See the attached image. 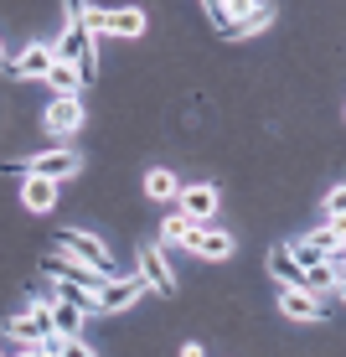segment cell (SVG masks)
Returning <instances> with one entry per match:
<instances>
[{
	"mask_svg": "<svg viewBox=\"0 0 346 357\" xmlns=\"http://www.w3.org/2000/svg\"><path fill=\"white\" fill-rule=\"evenodd\" d=\"M140 280H145V290H155V295H176V275H171V264H166V254L160 249H140Z\"/></svg>",
	"mask_w": 346,
	"mask_h": 357,
	"instance_id": "9c48e42d",
	"label": "cell"
},
{
	"mask_svg": "<svg viewBox=\"0 0 346 357\" xmlns=\"http://www.w3.org/2000/svg\"><path fill=\"white\" fill-rule=\"evenodd\" d=\"M6 63H10V57H6V47H0V68H6Z\"/></svg>",
	"mask_w": 346,
	"mask_h": 357,
	"instance_id": "484cf974",
	"label": "cell"
},
{
	"mask_svg": "<svg viewBox=\"0 0 346 357\" xmlns=\"http://www.w3.org/2000/svg\"><path fill=\"white\" fill-rule=\"evenodd\" d=\"M78 151H42L36 161H16L10 171H21V176H42V181H52V187H63L68 176H78Z\"/></svg>",
	"mask_w": 346,
	"mask_h": 357,
	"instance_id": "7a4b0ae2",
	"label": "cell"
},
{
	"mask_svg": "<svg viewBox=\"0 0 346 357\" xmlns=\"http://www.w3.org/2000/svg\"><path fill=\"white\" fill-rule=\"evenodd\" d=\"M176 197H181V218H187V223H196V228H202L207 218L217 213V187H212V181H196V187H181Z\"/></svg>",
	"mask_w": 346,
	"mask_h": 357,
	"instance_id": "52a82bcc",
	"label": "cell"
},
{
	"mask_svg": "<svg viewBox=\"0 0 346 357\" xmlns=\"http://www.w3.org/2000/svg\"><path fill=\"white\" fill-rule=\"evenodd\" d=\"M0 357H6V352H0Z\"/></svg>",
	"mask_w": 346,
	"mask_h": 357,
	"instance_id": "4316f807",
	"label": "cell"
},
{
	"mask_svg": "<svg viewBox=\"0 0 346 357\" xmlns=\"http://www.w3.org/2000/svg\"><path fill=\"white\" fill-rule=\"evenodd\" d=\"M6 331L21 342V347H52V342H57V331H52V316H47V305H42V301H36L31 311L10 316V321H6Z\"/></svg>",
	"mask_w": 346,
	"mask_h": 357,
	"instance_id": "3957f363",
	"label": "cell"
},
{
	"mask_svg": "<svg viewBox=\"0 0 346 357\" xmlns=\"http://www.w3.org/2000/svg\"><path fill=\"white\" fill-rule=\"evenodd\" d=\"M269 275H274L279 285H294V290H305V269L294 264L290 243H274V249H269Z\"/></svg>",
	"mask_w": 346,
	"mask_h": 357,
	"instance_id": "5bb4252c",
	"label": "cell"
},
{
	"mask_svg": "<svg viewBox=\"0 0 346 357\" xmlns=\"http://www.w3.org/2000/svg\"><path fill=\"white\" fill-rule=\"evenodd\" d=\"M191 233H196V223H187L181 213H171L166 223H160V243H171V249H187Z\"/></svg>",
	"mask_w": 346,
	"mask_h": 357,
	"instance_id": "e0dca14e",
	"label": "cell"
},
{
	"mask_svg": "<svg viewBox=\"0 0 346 357\" xmlns=\"http://www.w3.org/2000/svg\"><path fill=\"white\" fill-rule=\"evenodd\" d=\"M145 295V280H104V285L93 290V316H114V311H129L134 301Z\"/></svg>",
	"mask_w": 346,
	"mask_h": 357,
	"instance_id": "277c9868",
	"label": "cell"
},
{
	"mask_svg": "<svg viewBox=\"0 0 346 357\" xmlns=\"http://www.w3.org/2000/svg\"><path fill=\"white\" fill-rule=\"evenodd\" d=\"M207 16H212V26H217L222 36L233 31V6H228V0H207Z\"/></svg>",
	"mask_w": 346,
	"mask_h": 357,
	"instance_id": "44dd1931",
	"label": "cell"
},
{
	"mask_svg": "<svg viewBox=\"0 0 346 357\" xmlns=\"http://www.w3.org/2000/svg\"><path fill=\"white\" fill-rule=\"evenodd\" d=\"M181 357H207V352H202V342H187V347H181Z\"/></svg>",
	"mask_w": 346,
	"mask_h": 357,
	"instance_id": "d4e9b609",
	"label": "cell"
},
{
	"mask_svg": "<svg viewBox=\"0 0 346 357\" xmlns=\"http://www.w3.org/2000/svg\"><path fill=\"white\" fill-rule=\"evenodd\" d=\"M52 63H57L52 47H47V42H31L26 52L10 57V63L0 68V73H6V78H47V73H52Z\"/></svg>",
	"mask_w": 346,
	"mask_h": 357,
	"instance_id": "8992f818",
	"label": "cell"
},
{
	"mask_svg": "<svg viewBox=\"0 0 346 357\" xmlns=\"http://www.w3.org/2000/svg\"><path fill=\"white\" fill-rule=\"evenodd\" d=\"M305 243H310V249L320 254V259H336V254H341V228H336V223H326L320 233H310Z\"/></svg>",
	"mask_w": 346,
	"mask_h": 357,
	"instance_id": "ffe728a7",
	"label": "cell"
},
{
	"mask_svg": "<svg viewBox=\"0 0 346 357\" xmlns=\"http://www.w3.org/2000/svg\"><path fill=\"white\" fill-rule=\"evenodd\" d=\"M279 311L290 316V321H326V305H320V295L294 290V285H279Z\"/></svg>",
	"mask_w": 346,
	"mask_h": 357,
	"instance_id": "ba28073f",
	"label": "cell"
},
{
	"mask_svg": "<svg viewBox=\"0 0 346 357\" xmlns=\"http://www.w3.org/2000/svg\"><path fill=\"white\" fill-rule=\"evenodd\" d=\"M341 192H346V187H331V192H326V223H336V228H341V213H346V197H341Z\"/></svg>",
	"mask_w": 346,
	"mask_h": 357,
	"instance_id": "7402d4cb",
	"label": "cell"
},
{
	"mask_svg": "<svg viewBox=\"0 0 346 357\" xmlns=\"http://www.w3.org/2000/svg\"><path fill=\"white\" fill-rule=\"evenodd\" d=\"M47 83L57 89V98H78V89H83L78 68H68V63H52V73H47Z\"/></svg>",
	"mask_w": 346,
	"mask_h": 357,
	"instance_id": "d6986e66",
	"label": "cell"
},
{
	"mask_svg": "<svg viewBox=\"0 0 346 357\" xmlns=\"http://www.w3.org/2000/svg\"><path fill=\"white\" fill-rule=\"evenodd\" d=\"M145 31V10L125 6V10H109V36H140Z\"/></svg>",
	"mask_w": 346,
	"mask_h": 357,
	"instance_id": "2e32d148",
	"label": "cell"
},
{
	"mask_svg": "<svg viewBox=\"0 0 346 357\" xmlns=\"http://www.w3.org/2000/svg\"><path fill=\"white\" fill-rule=\"evenodd\" d=\"M181 192V181L171 176L166 166H155V171H145V197H155V202H166V197H176Z\"/></svg>",
	"mask_w": 346,
	"mask_h": 357,
	"instance_id": "ac0fdd59",
	"label": "cell"
},
{
	"mask_svg": "<svg viewBox=\"0 0 346 357\" xmlns=\"http://www.w3.org/2000/svg\"><path fill=\"white\" fill-rule=\"evenodd\" d=\"M187 249L196 254V259H233V233H222V228H196Z\"/></svg>",
	"mask_w": 346,
	"mask_h": 357,
	"instance_id": "7c38bea8",
	"label": "cell"
},
{
	"mask_svg": "<svg viewBox=\"0 0 346 357\" xmlns=\"http://www.w3.org/2000/svg\"><path fill=\"white\" fill-rule=\"evenodd\" d=\"M16 357H57V342H52V347H21Z\"/></svg>",
	"mask_w": 346,
	"mask_h": 357,
	"instance_id": "cb8c5ba5",
	"label": "cell"
},
{
	"mask_svg": "<svg viewBox=\"0 0 346 357\" xmlns=\"http://www.w3.org/2000/svg\"><path fill=\"white\" fill-rule=\"evenodd\" d=\"M42 275H52L57 280V285H78V290H98V285H104V275H93V269H83L78 259H68V254L63 249H57V254H47V259H42Z\"/></svg>",
	"mask_w": 346,
	"mask_h": 357,
	"instance_id": "5b68a950",
	"label": "cell"
},
{
	"mask_svg": "<svg viewBox=\"0 0 346 357\" xmlns=\"http://www.w3.org/2000/svg\"><path fill=\"white\" fill-rule=\"evenodd\" d=\"M47 316H52L57 342H78V331H83V311H78L72 301H47Z\"/></svg>",
	"mask_w": 346,
	"mask_h": 357,
	"instance_id": "4fadbf2b",
	"label": "cell"
},
{
	"mask_svg": "<svg viewBox=\"0 0 346 357\" xmlns=\"http://www.w3.org/2000/svg\"><path fill=\"white\" fill-rule=\"evenodd\" d=\"M63 254H68V259H78L83 269H93V275H104V280H119L114 275V254H109V243L98 238V233L63 228Z\"/></svg>",
	"mask_w": 346,
	"mask_h": 357,
	"instance_id": "6da1fadb",
	"label": "cell"
},
{
	"mask_svg": "<svg viewBox=\"0 0 346 357\" xmlns=\"http://www.w3.org/2000/svg\"><path fill=\"white\" fill-rule=\"evenodd\" d=\"M21 202H26L31 213H52V207H57V187L42 181V176H26V181H21Z\"/></svg>",
	"mask_w": 346,
	"mask_h": 357,
	"instance_id": "9a60e30c",
	"label": "cell"
},
{
	"mask_svg": "<svg viewBox=\"0 0 346 357\" xmlns=\"http://www.w3.org/2000/svg\"><path fill=\"white\" fill-rule=\"evenodd\" d=\"M57 357H98V352L78 337V342H57Z\"/></svg>",
	"mask_w": 346,
	"mask_h": 357,
	"instance_id": "603a6c76",
	"label": "cell"
},
{
	"mask_svg": "<svg viewBox=\"0 0 346 357\" xmlns=\"http://www.w3.org/2000/svg\"><path fill=\"white\" fill-rule=\"evenodd\" d=\"M83 130V104L78 98H52L47 104V135H78Z\"/></svg>",
	"mask_w": 346,
	"mask_h": 357,
	"instance_id": "8fae6325",
	"label": "cell"
},
{
	"mask_svg": "<svg viewBox=\"0 0 346 357\" xmlns=\"http://www.w3.org/2000/svg\"><path fill=\"white\" fill-rule=\"evenodd\" d=\"M274 21V6L269 0H258V6H233V31H228V42H238V36H258Z\"/></svg>",
	"mask_w": 346,
	"mask_h": 357,
	"instance_id": "30bf717a",
	"label": "cell"
}]
</instances>
